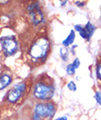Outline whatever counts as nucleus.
Listing matches in <instances>:
<instances>
[{
  "label": "nucleus",
  "instance_id": "nucleus-2",
  "mask_svg": "<svg viewBox=\"0 0 101 120\" xmlns=\"http://www.w3.org/2000/svg\"><path fill=\"white\" fill-rule=\"evenodd\" d=\"M33 82L31 80H26L14 85L5 95L1 105L6 108L21 105L28 97L31 87H33Z\"/></svg>",
  "mask_w": 101,
  "mask_h": 120
},
{
  "label": "nucleus",
  "instance_id": "nucleus-3",
  "mask_svg": "<svg viewBox=\"0 0 101 120\" xmlns=\"http://www.w3.org/2000/svg\"><path fill=\"white\" fill-rule=\"evenodd\" d=\"M55 93V86L50 76L43 74L39 76L33 82L32 94L36 100L40 102L50 101Z\"/></svg>",
  "mask_w": 101,
  "mask_h": 120
},
{
  "label": "nucleus",
  "instance_id": "nucleus-22",
  "mask_svg": "<svg viewBox=\"0 0 101 120\" xmlns=\"http://www.w3.org/2000/svg\"><path fill=\"white\" fill-rule=\"evenodd\" d=\"M24 1H30V0H24Z\"/></svg>",
  "mask_w": 101,
  "mask_h": 120
},
{
  "label": "nucleus",
  "instance_id": "nucleus-9",
  "mask_svg": "<svg viewBox=\"0 0 101 120\" xmlns=\"http://www.w3.org/2000/svg\"><path fill=\"white\" fill-rule=\"evenodd\" d=\"M85 29L86 30V33H87V36H88V40H90L91 37L93 36L94 32H95V26L91 23V22H87L86 25L85 26Z\"/></svg>",
  "mask_w": 101,
  "mask_h": 120
},
{
  "label": "nucleus",
  "instance_id": "nucleus-4",
  "mask_svg": "<svg viewBox=\"0 0 101 120\" xmlns=\"http://www.w3.org/2000/svg\"><path fill=\"white\" fill-rule=\"evenodd\" d=\"M57 111V105L53 101L38 102L33 108V112L43 120H51Z\"/></svg>",
  "mask_w": 101,
  "mask_h": 120
},
{
  "label": "nucleus",
  "instance_id": "nucleus-7",
  "mask_svg": "<svg viewBox=\"0 0 101 120\" xmlns=\"http://www.w3.org/2000/svg\"><path fill=\"white\" fill-rule=\"evenodd\" d=\"M12 75L10 74V72L8 71H3L0 73V90L5 89L6 87H8L10 83L12 82Z\"/></svg>",
  "mask_w": 101,
  "mask_h": 120
},
{
  "label": "nucleus",
  "instance_id": "nucleus-18",
  "mask_svg": "<svg viewBox=\"0 0 101 120\" xmlns=\"http://www.w3.org/2000/svg\"><path fill=\"white\" fill-rule=\"evenodd\" d=\"M10 0H0V5L1 6H4V5H7Z\"/></svg>",
  "mask_w": 101,
  "mask_h": 120
},
{
  "label": "nucleus",
  "instance_id": "nucleus-16",
  "mask_svg": "<svg viewBox=\"0 0 101 120\" xmlns=\"http://www.w3.org/2000/svg\"><path fill=\"white\" fill-rule=\"evenodd\" d=\"M73 65L74 66V68L75 69H77L79 66H80V60H79V59H74V62H73Z\"/></svg>",
  "mask_w": 101,
  "mask_h": 120
},
{
  "label": "nucleus",
  "instance_id": "nucleus-21",
  "mask_svg": "<svg viewBox=\"0 0 101 120\" xmlns=\"http://www.w3.org/2000/svg\"><path fill=\"white\" fill-rule=\"evenodd\" d=\"M85 5V3H80V2H76V6H79V7H83Z\"/></svg>",
  "mask_w": 101,
  "mask_h": 120
},
{
  "label": "nucleus",
  "instance_id": "nucleus-20",
  "mask_svg": "<svg viewBox=\"0 0 101 120\" xmlns=\"http://www.w3.org/2000/svg\"><path fill=\"white\" fill-rule=\"evenodd\" d=\"M56 120H67V117L66 116H61V117H58Z\"/></svg>",
  "mask_w": 101,
  "mask_h": 120
},
{
  "label": "nucleus",
  "instance_id": "nucleus-19",
  "mask_svg": "<svg viewBox=\"0 0 101 120\" xmlns=\"http://www.w3.org/2000/svg\"><path fill=\"white\" fill-rule=\"evenodd\" d=\"M18 120H31V116H30L29 119H27V118H26V116H20Z\"/></svg>",
  "mask_w": 101,
  "mask_h": 120
},
{
  "label": "nucleus",
  "instance_id": "nucleus-11",
  "mask_svg": "<svg viewBox=\"0 0 101 120\" xmlns=\"http://www.w3.org/2000/svg\"><path fill=\"white\" fill-rule=\"evenodd\" d=\"M60 53H61V57H62V59L64 60V61H66V60H68V56H69V54H68V50L67 49H65V48H62L60 50Z\"/></svg>",
  "mask_w": 101,
  "mask_h": 120
},
{
  "label": "nucleus",
  "instance_id": "nucleus-6",
  "mask_svg": "<svg viewBox=\"0 0 101 120\" xmlns=\"http://www.w3.org/2000/svg\"><path fill=\"white\" fill-rule=\"evenodd\" d=\"M2 50L6 57L13 56L19 50V42L14 37L7 36L0 40Z\"/></svg>",
  "mask_w": 101,
  "mask_h": 120
},
{
  "label": "nucleus",
  "instance_id": "nucleus-5",
  "mask_svg": "<svg viewBox=\"0 0 101 120\" xmlns=\"http://www.w3.org/2000/svg\"><path fill=\"white\" fill-rule=\"evenodd\" d=\"M26 11L34 27H38L45 22L43 13L40 9V4L38 2H32L29 4L26 8Z\"/></svg>",
  "mask_w": 101,
  "mask_h": 120
},
{
  "label": "nucleus",
  "instance_id": "nucleus-8",
  "mask_svg": "<svg viewBox=\"0 0 101 120\" xmlns=\"http://www.w3.org/2000/svg\"><path fill=\"white\" fill-rule=\"evenodd\" d=\"M74 38H75L74 30H71L70 34L68 35V37L62 41V45H63L64 47H68V46H70L71 44H73V43H74Z\"/></svg>",
  "mask_w": 101,
  "mask_h": 120
},
{
  "label": "nucleus",
  "instance_id": "nucleus-17",
  "mask_svg": "<svg viewBox=\"0 0 101 120\" xmlns=\"http://www.w3.org/2000/svg\"><path fill=\"white\" fill-rule=\"evenodd\" d=\"M31 120H43V119H42V118H40L38 115H36V114L33 112V113H32V115H31Z\"/></svg>",
  "mask_w": 101,
  "mask_h": 120
},
{
  "label": "nucleus",
  "instance_id": "nucleus-13",
  "mask_svg": "<svg viewBox=\"0 0 101 120\" xmlns=\"http://www.w3.org/2000/svg\"><path fill=\"white\" fill-rule=\"evenodd\" d=\"M75 68H74V66L73 65V63H71V64H68L67 65V67H66V71H67V74H69V75H74V72H75Z\"/></svg>",
  "mask_w": 101,
  "mask_h": 120
},
{
  "label": "nucleus",
  "instance_id": "nucleus-14",
  "mask_svg": "<svg viewBox=\"0 0 101 120\" xmlns=\"http://www.w3.org/2000/svg\"><path fill=\"white\" fill-rule=\"evenodd\" d=\"M67 88L70 91H72V92H75L76 91V85L73 81H71L67 83Z\"/></svg>",
  "mask_w": 101,
  "mask_h": 120
},
{
  "label": "nucleus",
  "instance_id": "nucleus-12",
  "mask_svg": "<svg viewBox=\"0 0 101 120\" xmlns=\"http://www.w3.org/2000/svg\"><path fill=\"white\" fill-rule=\"evenodd\" d=\"M96 74H97V78L98 82L101 83V61L97 62V66H96Z\"/></svg>",
  "mask_w": 101,
  "mask_h": 120
},
{
  "label": "nucleus",
  "instance_id": "nucleus-1",
  "mask_svg": "<svg viewBox=\"0 0 101 120\" xmlns=\"http://www.w3.org/2000/svg\"><path fill=\"white\" fill-rule=\"evenodd\" d=\"M22 54L27 64L31 68L42 65L50 51V41L48 35L41 30L25 33L21 37Z\"/></svg>",
  "mask_w": 101,
  "mask_h": 120
},
{
  "label": "nucleus",
  "instance_id": "nucleus-15",
  "mask_svg": "<svg viewBox=\"0 0 101 120\" xmlns=\"http://www.w3.org/2000/svg\"><path fill=\"white\" fill-rule=\"evenodd\" d=\"M95 98H96V100L97 102V104L101 105V92L99 91H97V92H96V94H95Z\"/></svg>",
  "mask_w": 101,
  "mask_h": 120
},
{
  "label": "nucleus",
  "instance_id": "nucleus-10",
  "mask_svg": "<svg viewBox=\"0 0 101 120\" xmlns=\"http://www.w3.org/2000/svg\"><path fill=\"white\" fill-rule=\"evenodd\" d=\"M74 29H75V30H77V31L79 32L80 36L82 37V38H83V39L88 40V36H87L86 30H85V28L81 27L80 25H75V26H74Z\"/></svg>",
  "mask_w": 101,
  "mask_h": 120
}]
</instances>
